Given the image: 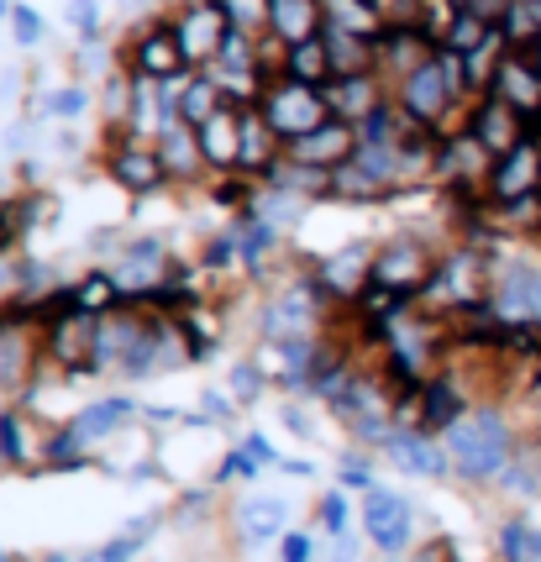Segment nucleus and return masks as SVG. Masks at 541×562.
Instances as JSON below:
<instances>
[{
  "instance_id": "1",
  "label": "nucleus",
  "mask_w": 541,
  "mask_h": 562,
  "mask_svg": "<svg viewBox=\"0 0 541 562\" xmlns=\"http://www.w3.org/2000/svg\"><path fill=\"white\" fill-rule=\"evenodd\" d=\"M447 452L463 478H500L511 468V426L500 411H474L447 426Z\"/></svg>"
},
{
  "instance_id": "2",
  "label": "nucleus",
  "mask_w": 541,
  "mask_h": 562,
  "mask_svg": "<svg viewBox=\"0 0 541 562\" xmlns=\"http://www.w3.org/2000/svg\"><path fill=\"white\" fill-rule=\"evenodd\" d=\"M258 111L269 117V126L284 137V148L290 143H300L305 132H316L321 121H331V106H327V89L321 85H305V80H273L263 89V100H258Z\"/></svg>"
},
{
  "instance_id": "3",
  "label": "nucleus",
  "mask_w": 541,
  "mask_h": 562,
  "mask_svg": "<svg viewBox=\"0 0 541 562\" xmlns=\"http://www.w3.org/2000/svg\"><path fill=\"white\" fill-rule=\"evenodd\" d=\"M399 106H405V117L431 126V132H447V121L468 106L457 89H452L447 69H442V53H431L421 69H410L405 80H399Z\"/></svg>"
},
{
  "instance_id": "4",
  "label": "nucleus",
  "mask_w": 541,
  "mask_h": 562,
  "mask_svg": "<svg viewBox=\"0 0 541 562\" xmlns=\"http://www.w3.org/2000/svg\"><path fill=\"white\" fill-rule=\"evenodd\" d=\"M174 37H180V53L189 69H206V63L221 59V42L232 37V22L221 11V0H184L174 11Z\"/></svg>"
},
{
  "instance_id": "5",
  "label": "nucleus",
  "mask_w": 541,
  "mask_h": 562,
  "mask_svg": "<svg viewBox=\"0 0 541 562\" xmlns=\"http://www.w3.org/2000/svg\"><path fill=\"white\" fill-rule=\"evenodd\" d=\"M526 195H541V137H520L511 152L494 158V169L483 179L489 206H511V200H526Z\"/></svg>"
},
{
  "instance_id": "6",
  "label": "nucleus",
  "mask_w": 541,
  "mask_h": 562,
  "mask_svg": "<svg viewBox=\"0 0 541 562\" xmlns=\"http://www.w3.org/2000/svg\"><path fill=\"white\" fill-rule=\"evenodd\" d=\"M106 169H111V179H116L121 190H132V195H152V190L169 184V169H163V158H158V143L132 137L126 126L111 132V158H106Z\"/></svg>"
},
{
  "instance_id": "7",
  "label": "nucleus",
  "mask_w": 541,
  "mask_h": 562,
  "mask_svg": "<svg viewBox=\"0 0 541 562\" xmlns=\"http://www.w3.org/2000/svg\"><path fill=\"white\" fill-rule=\"evenodd\" d=\"M362 532H368V541L384 558H399L410 547V532H416L410 500L394 494V489H368V500H362Z\"/></svg>"
},
{
  "instance_id": "8",
  "label": "nucleus",
  "mask_w": 541,
  "mask_h": 562,
  "mask_svg": "<svg viewBox=\"0 0 541 562\" xmlns=\"http://www.w3.org/2000/svg\"><path fill=\"white\" fill-rule=\"evenodd\" d=\"M284 152H290L295 163H305V169L331 174V169H342V163L358 152V126H353V121H342V117H331V121H321L316 132H305L300 143H290Z\"/></svg>"
},
{
  "instance_id": "9",
  "label": "nucleus",
  "mask_w": 541,
  "mask_h": 562,
  "mask_svg": "<svg viewBox=\"0 0 541 562\" xmlns=\"http://www.w3.org/2000/svg\"><path fill=\"white\" fill-rule=\"evenodd\" d=\"M126 69L137 74V80H180V74H189V63H184L180 53V37H174V27L169 22H152L137 42H132V53H126Z\"/></svg>"
},
{
  "instance_id": "10",
  "label": "nucleus",
  "mask_w": 541,
  "mask_h": 562,
  "mask_svg": "<svg viewBox=\"0 0 541 562\" xmlns=\"http://www.w3.org/2000/svg\"><path fill=\"white\" fill-rule=\"evenodd\" d=\"M468 132H474L483 148L500 158V152H511L515 143L526 137V117H520L515 106H505L500 95H479V100H474V111H468Z\"/></svg>"
},
{
  "instance_id": "11",
  "label": "nucleus",
  "mask_w": 541,
  "mask_h": 562,
  "mask_svg": "<svg viewBox=\"0 0 541 562\" xmlns=\"http://www.w3.org/2000/svg\"><path fill=\"white\" fill-rule=\"evenodd\" d=\"M373 284H390V290H405V295H421L431 284V258H426L421 242H390L379 258H373Z\"/></svg>"
},
{
  "instance_id": "12",
  "label": "nucleus",
  "mask_w": 541,
  "mask_h": 562,
  "mask_svg": "<svg viewBox=\"0 0 541 562\" xmlns=\"http://www.w3.org/2000/svg\"><path fill=\"white\" fill-rule=\"evenodd\" d=\"M489 95H500L505 106H515L526 121L541 117V69L520 48H511V59L500 63V74H494V85H489Z\"/></svg>"
},
{
  "instance_id": "13",
  "label": "nucleus",
  "mask_w": 541,
  "mask_h": 562,
  "mask_svg": "<svg viewBox=\"0 0 541 562\" xmlns=\"http://www.w3.org/2000/svg\"><path fill=\"white\" fill-rule=\"evenodd\" d=\"M195 137H200V152H206V169L232 174L242 158V106H221L211 121L195 126Z\"/></svg>"
},
{
  "instance_id": "14",
  "label": "nucleus",
  "mask_w": 541,
  "mask_h": 562,
  "mask_svg": "<svg viewBox=\"0 0 541 562\" xmlns=\"http://www.w3.org/2000/svg\"><path fill=\"white\" fill-rule=\"evenodd\" d=\"M152 143H158V158H163L169 179H195L200 169H206L200 137H195V126H189L184 117H169V121H163V132H158Z\"/></svg>"
},
{
  "instance_id": "15",
  "label": "nucleus",
  "mask_w": 541,
  "mask_h": 562,
  "mask_svg": "<svg viewBox=\"0 0 541 562\" xmlns=\"http://www.w3.org/2000/svg\"><path fill=\"white\" fill-rule=\"evenodd\" d=\"M327 89V106H331V117H342V121H353L358 126L362 117H373L379 106H384V89H379V74H347V80H331Z\"/></svg>"
},
{
  "instance_id": "16",
  "label": "nucleus",
  "mask_w": 541,
  "mask_h": 562,
  "mask_svg": "<svg viewBox=\"0 0 541 562\" xmlns=\"http://www.w3.org/2000/svg\"><path fill=\"white\" fill-rule=\"evenodd\" d=\"M384 452H390L405 474H416V478H442L447 474V452L431 442L426 431H399V426H394L390 442H384Z\"/></svg>"
},
{
  "instance_id": "17",
  "label": "nucleus",
  "mask_w": 541,
  "mask_h": 562,
  "mask_svg": "<svg viewBox=\"0 0 541 562\" xmlns=\"http://www.w3.org/2000/svg\"><path fill=\"white\" fill-rule=\"evenodd\" d=\"M284 526H290V504L279 500V494H253V500H242L237 532L247 547H263L273 536H284Z\"/></svg>"
},
{
  "instance_id": "18",
  "label": "nucleus",
  "mask_w": 541,
  "mask_h": 562,
  "mask_svg": "<svg viewBox=\"0 0 541 562\" xmlns=\"http://www.w3.org/2000/svg\"><path fill=\"white\" fill-rule=\"evenodd\" d=\"M321 37H327V53H331V80L373 74V69H379V42H368V37L342 32V27H321Z\"/></svg>"
},
{
  "instance_id": "19",
  "label": "nucleus",
  "mask_w": 541,
  "mask_h": 562,
  "mask_svg": "<svg viewBox=\"0 0 541 562\" xmlns=\"http://www.w3.org/2000/svg\"><path fill=\"white\" fill-rule=\"evenodd\" d=\"M327 16H321V0H273L269 11V32L290 48V42H305V37H321Z\"/></svg>"
},
{
  "instance_id": "20",
  "label": "nucleus",
  "mask_w": 541,
  "mask_h": 562,
  "mask_svg": "<svg viewBox=\"0 0 541 562\" xmlns=\"http://www.w3.org/2000/svg\"><path fill=\"white\" fill-rule=\"evenodd\" d=\"M279 74H284V80H305V85H331L327 37H305V42H290V48L279 53Z\"/></svg>"
},
{
  "instance_id": "21",
  "label": "nucleus",
  "mask_w": 541,
  "mask_h": 562,
  "mask_svg": "<svg viewBox=\"0 0 541 562\" xmlns=\"http://www.w3.org/2000/svg\"><path fill=\"white\" fill-rule=\"evenodd\" d=\"M310 316H316V300H310V290H290V295H279L269 310H263V337H269V342L305 337Z\"/></svg>"
},
{
  "instance_id": "22",
  "label": "nucleus",
  "mask_w": 541,
  "mask_h": 562,
  "mask_svg": "<svg viewBox=\"0 0 541 562\" xmlns=\"http://www.w3.org/2000/svg\"><path fill=\"white\" fill-rule=\"evenodd\" d=\"M321 16H327V27H342V32H358L368 42H379L384 37V16L373 11V0H321Z\"/></svg>"
},
{
  "instance_id": "23",
  "label": "nucleus",
  "mask_w": 541,
  "mask_h": 562,
  "mask_svg": "<svg viewBox=\"0 0 541 562\" xmlns=\"http://www.w3.org/2000/svg\"><path fill=\"white\" fill-rule=\"evenodd\" d=\"M221 106H232V100L221 95V85H216L206 69H195L189 85H184V95H180V117L189 121V126H200V121H211Z\"/></svg>"
},
{
  "instance_id": "24",
  "label": "nucleus",
  "mask_w": 541,
  "mask_h": 562,
  "mask_svg": "<svg viewBox=\"0 0 541 562\" xmlns=\"http://www.w3.org/2000/svg\"><path fill=\"white\" fill-rule=\"evenodd\" d=\"M121 300V279L116 273H85L74 290H69V305L85 310V316H111Z\"/></svg>"
},
{
  "instance_id": "25",
  "label": "nucleus",
  "mask_w": 541,
  "mask_h": 562,
  "mask_svg": "<svg viewBox=\"0 0 541 562\" xmlns=\"http://www.w3.org/2000/svg\"><path fill=\"white\" fill-rule=\"evenodd\" d=\"M132 415V400H100V405H90V411H79L74 415V442L85 447V442H100V437H111L121 420Z\"/></svg>"
},
{
  "instance_id": "26",
  "label": "nucleus",
  "mask_w": 541,
  "mask_h": 562,
  "mask_svg": "<svg viewBox=\"0 0 541 562\" xmlns=\"http://www.w3.org/2000/svg\"><path fill=\"white\" fill-rule=\"evenodd\" d=\"M163 273V242H152V237H143V242H132L126 247V268H121L116 279H121V290H152V279Z\"/></svg>"
},
{
  "instance_id": "27",
  "label": "nucleus",
  "mask_w": 541,
  "mask_h": 562,
  "mask_svg": "<svg viewBox=\"0 0 541 562\" xmlns=\"http://www.w3.org/2000/svg\"><path fill=\"white\" fill-rule=\"evenodd\" d=\"M279 357H284V384L290 389H300L316 379V363H321V347L310 342V337H284L279 342ZM305 394V389H300Z\"/></svg>"
},
{
  "instance_id": "28",
  "label": "nucleus",
  "mask_w": 541,
  "mask_h": 562,
  "mask_svg": "<svg viewBox=\"0 0 541 562\" xmlns=\"http://www.w3.org/2000/svg\"><path fill=\"white\" fill-rule=\"evenodd\" d=\"M242 237V264L247 268H263V253H273V242H279V227H273L269 216H258V210H247L237 227Z\"/></svg>"
},
{
  "instance_id": "29",
  "label": "nucleus",
  "mask_w": 541,
  "mask_h": 562,
  "mask_svg": "<svg viewBox=\"0 0 541 562\" xmlns=\"http://www.w3.org/2000/svg\"><path fill=\"white\" fill-rule=\"evenodd\" d=\"M421 415H426V431H447L452 420H463V400L452 384H426L421 389Z\"/></svg>"
},
{
  "instance_id": "30",
  "label": "nucleus",
  "mask_w": 541,
  "mask_h": 562,
  "mask_svg": "<svg viewBox=\"0 0 541 562\" xmlns=\"http://www.w3.org/2000/svg\"><path fill=\"white\" fill-rule=\"evenodd\" d=\"M457 16H463V0H421V11H416V27L442 48L447 42V32L457 27Z\"/></svg>"
},
{
  "instance_id": "31",
  "label": "nucleus",
  "mask_w": 541,
  "mask_h": 562,
  "mask_svg": "<svg viewBox=\"0 0 541 562\" xmlns=\"http://www.w3.org/2000/svg\"><path fill=\"white\" fill-rule=\"evenodd\" d=\"M221 11H226V22H232V32H247V37H263V32H269V11H273V0H221Z\"/></svg>"
},
{
  "instance_id": "32",
  "label": "nucleus",
  "mask_w": 541,
  "mask_h": 562,
  "mask_svg": "<svg viewBox=\"0 0 541 562\" xmlns=\"http://www.w3.org/2000/svg\"><path fill=\"white\" fill-rule=\"evenodd\" d=\"M489 32H494V16H483V11H468V5H463V16H457V27L447 32V42H442V48H452V53H474Z\"/></svg>"
},
{
  "instance_id": "33",
  "label": "nucleus",
  "mask_w": 541,
  "mask_h": 562,
  "mask_svg": "<svg viewBox=\"0 0 541 562\" xmlns=\"http://www.w3.org/2000/svg\"><path fill=\"white\" fill-rule=\"evenodd\" d=\"M373 273V264H368V247H353V253H336L327 264V284L331 290H353V284H362Z\"/></svg>"
},
{
  "instance_id": "34",
  "label": "nucleus",
  "mask_w": 541,
  "mask_h": 562,
  "mask_svg": "<svg viewBox=\"0 0 541 562\" xmlns=\"http://www.w3.org/2000/svg\"><path fill=\"white\" fill-rule=\"evenodd\" d=\"M531 547H537V526H531V521H505V532H500V558L526 562Z\"/></svg>"
},
{
  "instance_id": "35",
  "label": "nucleus",
  "mask_w": 541,
  "mask_h": 562,
  "mask_svg": "<svg viewBox=\"0 0 541 562\" xmlns=\"http://www.w3.org/2000/svg\"><path fill=\"white\" fill-rule=\"evenodd\" d=\"M69 27L79 32V42H95L100 37V5L95 0H69Z\"/></svg>"
},
{
  "instance_id": "36",
  "label": "nucleus",
  "mask_w": 541,
  "mask_h": 562,
  "mask_svg": "<svg viewBox=\"0 0 541 562\" xmlns=\"http://www.w3.org/2000/svg\"><path fill=\"white\" fill-rule=\"evenodd\" d=\"M5 22H11V37H16L22 48L42 42V16H37L32 5H11V16H5Z\"/></svg>"
},
{
  "instance_id": "37",
  "label": "nucleus",
  "mask_w": 541,
  "mask_h": 562,
  "mask_svg": "<svg viewBox=\"0 0 541 562\" xmlns=\"http://www.w3.org/2000/svg\"><path fill=\"white\" fill-rule=\"evenodd\" d=\"M0 452H5L11 463L27 457V426H22V415H0Z\"/></svg>"
},
{
  "instance_id": "38",
  "label": "nucleus",
  "mask_w": 541,
  "mask_h": 562,
  "mask_svg": "<svg viewBox=\"0 0 541 562\" xmlns=\"http://www.w3.org/2000/svg\"><path fill=\"white\" fill-rule=\"evenodd\" d=\"M85 106H90V95H85L79 85L53 89V95H48V111H53V117H63V121H74L79 111H85Z\"/></svg>"
},
{
  "instance_id": "39",
  "label": "nucleus",
  "mask_w": 541,
  "mask_h": 562,
  "mask_svg": "<svg viewBox=\"0 0 541 562\" xmlns=\"http://www.w3.org/2000/svg\"><path fill=\"white\" fill-rule=\"evenodd\" d=\"M373 11L384 16V27H416L421 0H373Z\"/></svg>"
},
{
  "instance_id": "40",
  "label": "nucleus",
  "mask_w": 541,
  "mask_h": 562,
  "mask_svg": "<svg viewBox=\"0 0 541 562\" xmlns=\"http://www.w3.org/2000/svg\"><path fill=\"white\" fill-rule=\"evenodd\" d=\"M232 389H237L242 405L258 400V394H263V368H258V363H237V368H232Z\"/></svg>"
},
{
  "instance_id": "41",
  "label": "nucleus",
  "mask_w": 541,
  "mask_h": 562,
  "mask_svg": "<svg viewBox=\"0 0 541 562\" xmlns=\"http://www.w3.org/2000/svg\"><path fill=\"white\" fill-rule=\"evenodd\" d=\"M321 526L331 536H347V494H327L321 500Z\"/></svg>"
},
{
  "instance_id": "42",
  "label": "nucleus",
  "mask_w": 541,
  "mask_h": 562,
  "mask_svg": "<svg viewBox=\"0 0 541 562\" xmlns=\"http://www.w3.org/2000/svg\"><path fill=\"white\" fill-rule=\"evenodd\" d=\"M253 179H216V206H247Z\"/></svg>"
},
{
  "instance_id": "43",
  "label": "nucleus",
  "mask_w": 541,
  "mask_h": 562,
  "mask_svg": "<svg viewBox=\"0 0 541 562\" xmlns=\"http://www.w3.org/2000/svg\"><path fill=\"white\" fill-rule=\"evenodd\" d=\"M232 258H242V237H237V232H226V237H216L211 247H206V264H211V268H226Z\"/></svg>"
},
{
  "instance_id": "44",
  "label": "nucleus",
  "mask_w": 541,
  "mask_h": 562,
  "mask_svg": "<svg viewBox=\"0 0 541 562\" xmlns=\"http://www.w3.org/2000/svg\"><path fill=\"white\" fill-rule=\"evenodd\" d=\"M279 562H316V541L305 532H284V552H279Z\"/></svg>"
},
{
  "instance_id": "45",
  "label": "nucleus",
  "mask_w": 541,
  "mask_h": 562,
  "mask_svg": "<svg viewBox=\"0 0 541 562\" xmlns=\"http://www.w3.org/2000/svg\"><path fill=\"white\" fill-rule=\"evenodd\" d=\"M137 547H143V536H116V541H106V547H100V562H132L137 558Z\"/></svg>"
},
{
  "instance_id": "46",
  "label": "nucleus",
  "mask_w": 541,
  "mask_h": 562,
  "mask_svg": "<svg viewBox=\"0 0 541 562\" xmlns=\"http://www.w3.org/2000/svg\"><path fill=\"white\" fill-rule=\"evenodd\" d=\"M22 368V342L16 337H0V384H11Z\"/></svg>"
},
{
  "instance_id": "47",
  "label": "nucleus",
  "mask_w": 541,
  "mask_h": 562,
  "mask_svg": "<svg viewBox=\"0 0 541 562\" xmlns=\"http://www.w3.org/2000/svg\"><path fill=\"white\" fill-rule=\"evenodd\" d=\"M342 489H373V474L362 457H342Z\"/></svg>"
},
{
  "instance_id": "48",
  "label": "nucleus",
  "mask_w": 541,
  "mask_h": 562,
  "mask_svg": "<svg viewBox=\"0 0 541 562\" xmlns=\"http://www.w3.org/2000/svg\"><path fill=\"white\" fill-rule=\"evenodd\" d=\"M258 468H263V463H258V457L242 447V452H232V457H226V474H221V478H253Z\"/></svg>"
},
{
  "instance_id": "49",
  "label": "nucleus",
  "mask_w": 541,
  "mask_h": 562,
  "mask_svg": "<svg viewBox=\"0 0 541 562\" xmlns=\"http://www.w3.org/2000/svg\"><path fill=\"white\" fill-rule=\"evenodd\" d=\"M247 452H253V457H258L263 468H269V463H279V452H273L269 437H247Z\"/></svg>"
},
{
  "instance_id": "50",
  "label": "nucleus",
  "mask_w": 541,
  "mask_h": 562,
  "mask_svg": "<svg viewBox=\"0 0 541 562\" xmlns=\"http://www.w3.org/2000/svg\"><path fill=\"white\" fill-rule=\"evenodd\" d=\"M331 562H358V547H353V536H336V552Z\"/></svg>"
},
{
  "instance_id": "51",
  "label": "nucleus",
  "mask_w": 541,
  "mask_h": 562,
  "mask_svg": "<svg viewBox=\"0 0 541 562\" xmlns=\"http://www.w3.org/2000/svg\"><path fill=\"white\" fill-rule=\"evenodd\" d=\"M284 426H290V431H295V437H310V420H305V415L295 411V405H290V411H284Z\"/></svg>"
},
{
  "instance_id": "52",
  "label": "nucleus",
  "mask_w": 541,
  "mask_h": 562,
  "mask_svg": "<svg viewBox=\"0 0 541 562\" xmlns=\"http://www.w3.org/2000/svg\"><path fill=\"white\" fill-rule=\"evenodd\" d=\"M206 415H221V420H226V415H232V400H221V394H206Z\"/></svg>"
},
{
  "instance_id": "53",
  "label": "nucleus",
  "mask_w": 541,
  "mask_h": 562,
  "mask_svg": "<svg viewBox=\"0 0 541 562\" xmlns=\"http://www.w3.org/2000/svg\"><path fill=\"white\" fill-rule=\"evenodd\" d=\"M520 53H526V59H531V63H537V69H541V37H537V42H531V48H520Z\"/></svg>"
},
{
  "instance_id": "54",
  "label": "nucleus",
  "mask_w": 541,
  "mask_h": 562,
  "mask_svg": "<svg viewBox=\"0 0 541 562\" xmlns=\"http://www.w3.org/2000/svg\"><path fill=\"white\" fill-rule=\"evenodd\" d=\"M526 562H541V532H537V547H531V558Z\"/></svg>"
},
{
  "instance_id": "55",
  "label": "nucleus",
  "mask_w": 541,
  "mask_h": 562,
  "mask_svg": "<svg viewBox=\"0 0 541 562\" xmlns=\"http://www.w3.org/2000/svg\"><path fill=\"white\" fill-rule=\"evenodd\" d=\"M0 16H11V0H0Z\"/></svg>"
},
{
  "instance_id": "56",
  "label": "nucleus",
  "mask_w": 541,
  "mask_h": 562,
  "mask_svg": "<svg viewBox=\"0 0 541 562\" xmlns=\"http://www.w3.org/2000/svg\"><path fill=\"white\" fill-rule=\"evenodd\" d=\"M48 562H79V558H63V552H59V558H48Z\"/></svg>"
},
{
  "instance_id": "57",
  "label": "nucleus",
  "mask_w": 541,
  "mask_h": 562,
  "mask_svg": "<svg viewBox=\"0 0 541 562\" xmlns=\"http://www.w3.org/2000/svg\"><path fill=\"white\" fill-rule=\"evenodd\" d=\"M537 478H541V452H537Z\"/></svg>"
},
{
  "instance_id": "58",
  "label": "nucleus",
  "mask_w": 541,
  "mask_h": 562,
  "mask_svg": "<svg viewBox=\"0 0 541 562\" xmlns=\"http://www.w3.org/2000/svg\"><path fill=\"white\" fill-rule=\"evenodd\" d=\"M537 405H541V384H537Z\"/></svg>"
},
{
  "instance_id": "59",
  "label": "nucleus",
  "mask_w": 541,
  "mask_h": 562,
  "mask_svg": "<svg viewBox=\"0 0 541 562\" xmlns=\"http://www.w3.org/2000/svg\"><path fill=\"white\" fill-rule=\"evenodd\" d=\"M384 562H399V558H384Z\"/></svg>"
},
{
  "instance_id": "60",
  "label": "nucleus",
  "mask_w": 541,
  "mask_h": 562,
  "mask_svg": "<svg viewBox=\"0 0 541 562\" xmlns=\"http://www.w3.org/2000/svg\"><path fill=\"white\" fill-rule=\"evenodd\" d=\"M0 562H5V558H0Z\"/></svg>"
}]
</instances>
